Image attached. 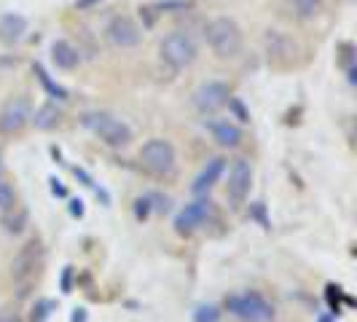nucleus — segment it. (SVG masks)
<instances>
[{"label":"nucleus","mask_w":357,"mask_h":322,"mask_svg":"<svg viewBox=\"0 0 357 322\" xmlns=\"http://www.w3.org/2000/svg\"><path fill=\"white\" fill-rule=\"evenodd\" d=\"M0 322H24V320L19 317V312H14V309H3L0 312Z\"/></svg>","instance_id":"29"},{"label":"nucleus","mask_w":357,"mask_h":322,"mask_svg":"<svg viewBox=\"0 0 357 322\" xmlns=\"http://www.w3.org/2000/svg\"><path fill=\"white\" fill-rule=\"evenodd\" d=\"M229 100H231V86L226 81H204L191 97L197 113L202 116H213L218 110H223L229 105Z\"/></svg>","instance_id":"8"},{"label":"nucleus","mask_w":357,"mask_h":322,"mask_svg":"<svg viewBox=\"0 0 357 322\" xmlns=\"http://www.w3.org/2000/svg\"><path fill=\"white\" fill-rule=\"evenodd\" d=\"M102 0H75V11H86V8H94L100 6Z\"/></svg>","instance_id":"32"},{"label":"nucleus","mask_w":357,"mask_h":322,"mask_svg":"<svg viewBox=\"0 0 357 322\" xmlns=\"http://www.w3.org/2000/svg\"><path fill=\"white\" fill-rule=\"evenodd\" d=\"M3 172H6V153H3V148H0V178H3Z\"/></svg>","instance_id":"35"},{"label":"nucleus","mask_w":357,"mask_h":322,"mask_svg":"<svg viewBox=\"0 0 357 322\" xmlns=\"http://www.w3.org/2000/svg\"><path fill=\"white\" fill-rule=\"evenodd\" d=\"M140 167H143L148 175L153 178H169L175 175V167H178V151L175 145L164 137H151L140 145Z\"/></svg>","instance_id":"4"},{"label":"nucleus","mask_w":357,"mask_h":322,"mask_svg":"<svg viewBox=\"0 0 357 322\" xmlns=\"http://www.w3.org/2000/svg\"><path fill=\"white\" fill-rule=\"evenodd\" d=\"M226 309L242 322H274L277 320V309L266 296H261L258 290H245V293H234L226 298Z\"/></svg>","instance_id":"5"},{"label":"nucleus","mask_w":357,"mask_h":322,"mask_svg":"<svg viewBox=\"0 0 357 322\" xmlns=\"http://www.w3.org/2000/svg\"><path fill=\"white\" fill-rule=\"evenodd\" d=\"M73 287V266H65V274H62V293H70Z\"/></svg>","instance_id":"30"},{"label":"nucleus","mask_w":357,"mask_h":322,"mask_svg":"<svg viewBox=\"0 0 357 322\" xmlns=\"http://www.w3.org/2000/svg\"><path fill=\"white\" fill-rule=\"evenodd\" d=\"M293 6H296V14H298V19H314L317 14H320L322 8V0H293Z\"/></svg>","instance_id":"22"},{"label":"nucleus","mask_w":357,"mask_h":322,"mask_svg":"<svg viewBox=\"0 0 357 322\" xmlns=\"http://www.w3.org/2000/svg\"><path fill=\"white\" fill-rule=\"evenodd\" d=\"M151 213H153V207H151V197H148V194L135 199V217H137V220H148Z\"/></svg>","instance_id":"24"},{"label":"nucleus","mask_w":357,"mask_h":322,"mask_svg":"<svg viewBox=\"0 0 357 322\" xmlns=\"http://www.w3.org/2000/svg\"><path fill=\"white\" fill-rule=\"evenodd\" d=\"M81 126L91 132L97 140L107 148H126V145L132 143V126L126 124L124 118H119V116H113V113H107V110H86L84 116H81Z\"/></svg>","instance_id":"1"},{"label":"nucleus","mask_w":357,"mask_h":322,"mask_svg":"<svg viewBox=\"0 0 357 322\" xmlns=\"http://www.w3.org/2000/svg\"><path fill=\"white\" fill-rule=\"evenodd\" d=\"M73 322H86V312H84V309H75V314H73Z\"/></svg>","instance_id":"34"},{"label":"nucleus","mask_w":357,"mask_h":322,"mask_svg":"<svg viewBox=\"0 0 357 322\" xmlns=\"http://www.w3.org/2000/svg\"><path fill=\"white\" fill-rule=\"evenodd\" d=\"M52 62L59 70H75L81 65V49H75L68 38L52 40Z\"/></svg>","instance_id":"16"},{"label":"nucleus","mask_w":357,"mask_h":322,"mask_svg":"<svg viewBox=\"0 0 357 322\" xmlns=\"http://www.w3.org/2000/svg\"><path fill=\"white\" fill-rule=\"evenodd\" d=\"M229 107L234 110V116H236V121H239V124H248V121H250V113L245 110V105H242L236 97H231V100H229Z\"/></svg>","instance_id":"27"},{"label":"nucleus","mask_w":357,"mask_h":322,"mask_svg":"<svg viewBox=\"0 0 357 322\" xmlns=\"http://www.w3.org/2000/svg\"><path fill=\"white\" fill-rule=\"evenodd\" d=\"M148 197H151V207H153V210H156V213H169V204H172V201H169V197H161V194H148Z\"/></svg>","instance_id":"28"},{"label":"nucleus","mask_w":357,"mask_h":322,"mask_svg":"<svg viewBox=\"0 0 357 322\" xmlns=\"http://www.w3.org/2000/svg\"><path fill=\"white\" fill-rule=\"evenodd\" d=\"M33 70H36V75H38V81H40V84H43V89L49 91V94H52L54 100H68V89H62V86H59V84H54L52 78H49V72L43 70V65H33Z\"/></svg>","instance_id":"19"},{"label":"nucleus","mask_w":357,"mask_h":322,"mask_svg":"<svg viewBox=\"0 0 357 322\" xmlns=\"http://www.w3.org/2000/svg\"><path fill=\"white\" fill-rule=\"evenodd\" d=\"M264 52L271 65H287L296 56V40L285 36L282 30H266L264 36Z\"/></svg>","instance_id":"12"},{"label":"nucleus","mask_w":357,"mask_h":322,"mask_svg":"<svg viewBox=\"0 0 357 322\" xmlns=\"http://www.w3.org/2000/svg\"><path fill=\"white\" fill-rule=\"evenodd\" d=\"M0 226H3V231L8 233V236H22V233L27 231V226H30V213H27V207L17 204V207L0 213Z\"/></svg>","instance_id":"18"},{"label":"nucleus","mask_w":357,"mask_h":322,"mask_svg":"<svg viewBox=\"0 0 357 322\" xmlns=\"http://www.w3.org/2000/svg\"><path fill=\"white\" fill-rule=\"evenodd\" d=\"M339 52H341V56H339L341 68H344V70L355 68V46H352V43H341Z\"/></svg>","instance_id":"25"},{"label":"nucleus","mask_w":357,"mask_h":322,"mask_svg":"<svg viewBox=\"0 0 357 322\" xmlns=\"http://www.w3.org/2000/svg\"><path fill=\"white\" fill-rule=\"evenodd\" d=\"M56 309L52 298H38L36 304H33V314H30V322H46L52 317V312Z\"/></svg>","instance_id":"23"},{"label":"nucleus","mask_w":357,"mask_h":322,"mask_svg":"<svg viewBox=\"0 0 357 322\" xmlns=\"http://www.w3.org/2000/svg\"><path fill=\"white\" fill-rule=\"evenodd\" d=\"M27 19L17 14V11H8V14H3L0 17V43H6V46H17L24 40L27 36Z\"/></svg>","instance_id":"14"},{"label":"nucleus","mask_w":357,"mask_h":322,"mask_svg":"<svg viewBox=\"0 0 357 322\" xmlns=\"http://www.w3.org/2000/svg\"><path fill=\"white\" fill-rule=\"evenodd\" d=\"M159 17H161V14L156 11V6H153V3H151V6H143V8H140V19H143V27H148V30H151V27L156 24V19H159Z\"/></svg>","instance_id":"26"},{"label":"nucleus","mask_w":357,"mask_h":322,"mask_svg":"<svg viewBox=\"0 0 357 322\" xmlns=\"http://www.w3.org/2000/svg\"><path fill=\"white\" fill-rule=\"evenodd\" d=\"M62 118H65V113H62V107L56 105V102H43L40 107L33 110L30 124L36 126L38 132H52V129L62 124Z\"/></svg>","instance_id":"17"},{"label":"nucleus","mask_w":357,"mask_h":322,"mask_svg":"<svg viewBox=\"0 0 357 322\" xmlns=\"http://www.w3.org/2000/svg\"><path fill=\"white\" fill-rule=\"evenodd\" d=\"M199 56V43L194 40L191 33L185 30H172L161 38L159 43V59L169 68V70H185L197 62Z\"/></svg>","instance_id":"3"},{"label":"nucleus","mask_w":357,"mask_h":322,"mask_svg":"<svg viewBox=\"0 0 357 322\" xmlns=\"http://www.w3.org/2000/svg\"><path fill=\"white\" fill-rule=\"evenodd\" d=\"M105 38L107 43L116 46V49H135L143 40V30L129 14H116V17L107 19Z\"/></svg>","instance_id":"9"},{"label":"nucleus","mask_w":357,"mask_h":322,"mask_svg":"<svg viewBox=\"0 0 357 322\" xmlns=\"http://www.w3.org/2000/svg\"><path fill=\"white\" fill-rule=\"evenodd\" d=\"M33 118V102L27 94H14L0 105V137L22 135Z\"/></svg>","instance_id":"6"},{"label":"nucleus","mask_w":357,"mask_h":322,"mask_svg":"<svg viewBox=\"0 0 357 322\" xmlns=\"http://www.w3.org/2000/svg\"><path fill=\"white\" fill-rule=\"evenodd\" d=\"M223 309L218 304H199L194 309V322H220Z\"/></svg>","instance_id":"21"},{"label":"nucleus","mask_w":357,"mask_h":322,"mask_svg":"<svg viewBox=\"0 0 357 322\" xmlns=\"http://www.w3.org/2000/svg\"><path fill=\"white\" fill-rule=\"evenodd\" d=\"M223 175H226V159H223V156L207 159V164L199 169V175L194 178V183H191V194H194V197H207Z\"/></svg>","instance_id":"13"},{"label":"nucleus","mask_w":357,"mask_h":322,"mask_svg":"<svg viewBox=\"0 0 357 322\" xmlns=\"http://www.w3.org/2000/svg\"><path fill=\"white\" fill-rule=\"evenodd\" d=\"M17 207V188L8 178H0V213Z\"/></svg>","instance_id":"20"},{"label":"nucleus","mask_w":357,"mask_h":322,"mask_svg":"<svg viewBox=\"0 0 357 322\" xmlns=\"http://www.w3.org/2000/svg\"><path fill=\"white\" fill-rule=\"evenodd\" d=\"M204 40L218 59H236L245 49V33L231 17H215L204 27Z\"/></svg>","instance_id":"2"},{"label":"nucleus","mask_w":357,"mask_h":322,"mask_svg":"<svg viewBox=\"0 0 357 322\" xmlns=\"http://www.w3.org/2000/svg\"><path fill=\"white\" fill-rule=\"evenodd\" d=\"M49 183H52V191L56 194V197H68V191H65V188L59 185V180H56V178H52Z\"/></svg>","instance_id":"33"},{"label":"nucleus","mask_w":357,"mask_h":322,"mask_svg":"<svg viewBox=\"0 0 357 322\" xmlns=\"http://www.w3.org/2000/svg\"><path fill=\"white\" fill-rule=\"evenodd\" d=\"M252 188V164L248 159H234L229 167V180H226V199L234 207H242Z\"/></svg>","instance_id":"10"},{"label":"nucleus","mask_w":357,"mask_h":322,"mask_svg":"<svg viewBox=\"0 0 357 322\" xmlns=\"http://www.w3.org/2000/svg\"><path fill=\"white\" fill-rule=\"evenodd\" d=\"M43 258H46L43 242H40L38 236L27 239V242L17 250L14 261H11V279L19 282V285L30 282L38 271H40V266H43Z\"/></svg>","instance_id":"7"},{"label":"nucleus","mask_w":357,"mask_h":322,"mask_svg":"<svg viewBox=\"0 0 357 322\" xmlns=\"http://www.w3.org/2000/svg\"><path fill=\"white\" fill-rule=\"evenodd\" d=\"M70 215L73 217H84V201L81 199H73L70 201Z\"/></svg>","instance_id":"31"},{"label":"nucleus","mask_w":357,"mask_h":322,"mask_svg":"<svg viewBox=\"0 0 357 322\" xmlns=\"http://www.w3.org/2000/svg\"><path fill=\"white\" fill-rule=\"evenodd\" d=\"M210 215H213V201L207 197H197L175 215V231L180 236H191V233L199 231L210 220Z\"/></svg>","instance_id":"11"},{"label":"nucleus","mask_w":357,"mask_h":322,"mask_svg":"<svg viewBox=\"0 0 357 322\" xmlns=\"http://www.w3.org/2000/svg\"><path fill=\"white\" fill-rule=\"evenodd\" d=\"M210 132H213V140L220 148H226V151H234V148H239L242 140H245V132H242V126L229 121V118H223V121H210Z\"/></svg>","instance_id":"15"}]
</instances>
